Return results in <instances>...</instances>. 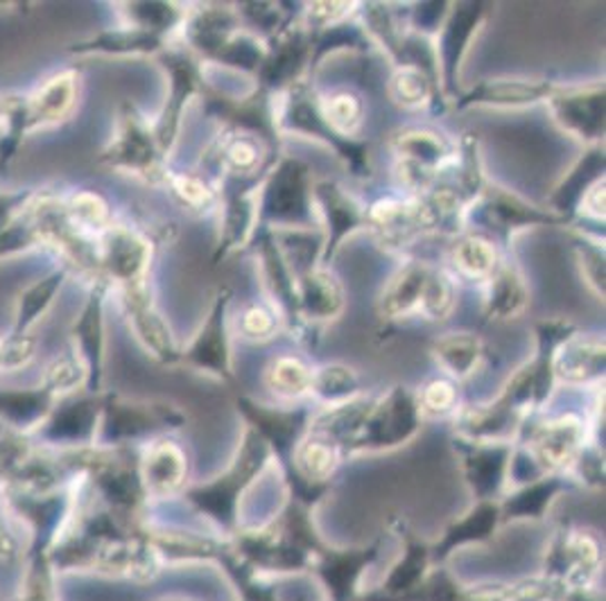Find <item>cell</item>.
Here are the masks:
<instances>
[{
  "instance_id": "obj_35",
  "label": "cell",
  "mask_w": 606,
  "mask_h": 601,
  "mask_svg": "<svg viewBox=\"0 0 606 601\" xmlns=\"http://www.w3.org/2000/svg\"><path fill=\"white\" fill-rule=\"evenodd\" d=\"M238 17H245L252 26H259L274 37L285 30L283 10L276 3H242L238 6Z\"/></svg>"
},
{
  "instance_id": "obj_16",
  "label": "cell",
  "mask_w": 606,
  "mask_h": 601,
  "mask_svg": "<svg viewBox=\"0 0 606 601\" xmlns=\"http://www.w3.org/2000/svg\"><path fill=\"white\" fill-rule=\"evenodd\" d=\"M168 67H170V78H172V93L170 102L161 115V125L156 130V141L161 143L163 150H168L179 130V120L181 113H184V106L204 89L202 78L198 67L193 64V59L186 54H172L168 57Z\"/></svg>"
},
{
  "instance_id": "obj_13",
  "label": "cell",
  "mask_w": 606,
  "mask_h": 601,
  "mask_svg": "<svg viewBox=\"0 0 606 601\" xmlns=\"http://www.w3.org/2000/svg\"><path fill=\"white\" fill-rule=\"evenodd\" d=\"M233 292L222 287L209 310V317L186 350V359L191 365L213 371L218 376L229 374V306Z\"/></svg>"
},
{
  "instance_id": "obj_11",
  "label": "cell",
  "mask_w": 606,
  "mask_h": 601,
  "mask_svg": "<svg viewBox=\"0 0 606 601\" xmlns=\"http://www.w3.org/2000/svg\"><path fill=\"white\" fill-rule=\"evenodd\" d=\"M584 426L575 416H559L536 426L529 437V452L545 470H562L579 461L584 452Z\"/></svg>"
},
{
  "instance_id": "obj_1",
  "label": "cell",
  "mask_w": 606,
  "mask_h": 601,
  "mask_svg": "<svg viewBox=\"0 0 606 601\" xmlns=\"http://www.w3.org/2000/svg\"><path fill=\"white\" fill-rule=\"evenodd\" d=\"M315 176L306 163L276 156L259 182V224L270 231L313 228L317 213L313 204Z\"/></svg>"
},
{
  "instance_id": "obj_18",
  "label": "cell",
  "mask_w": 606,
  "mask_h": 601,
  "mask_svg": "<svg viewBox=\"0 0 606 601\" xmlns=\"http://www.w3.org/2000/svg\"><path fill=\"white\" fill-rule=\"evenodd\" d=\"M529 304V289L523 274L514 265H503L487 281L484 296V317L489 322H507L525 313Z\"/></svg>"
},
{
  "instance_id": "obj_33",
  "label": "cell",
  "mask_w": 606,
  "mask_h": 601,
  "mask_svg": "<svg viewBox=\"0 0 606 601\" xmlns=\"http://www.w3.org/2000/svg\"><path fill=\"white\" fill-rule=\"evenodd\" d=\"M279 315L261 304H250L245 310L240 313V335L250 342H267L279 330Z\"/></svg>"
},
{
  "instance_id": "obj_19",
  "label": "cell",
  "mask_w": 606,
  "mask_h": 601,
  "mask_svg": "<svg viewBox=\"0 0 606 601\" xmlns=\"http://www.w3.org/2000/svg\"><path fill=\"white\" fill-rule=\"evenodd\" d=\"M145 489L156 498H168L186 485V457L176 444L161 441L150 448L143 461Z\"/></svg>"
},
{
  "instance_id": "obj_10",
  "label": "cell",
  "mask_w": 606,
  "mask_h": 601,
  "mask_svg": "<svg viewBox=\"0 0 606 601\" xmlns=\"http://www.w3.org/2000/svg\"><path fill=\"white\" fill-rule=\"evenodd\" d=\"M559 128L586 145L604 141V84L562 89L557 86L548 100Z\"/></svg>"
},
{
  "instance_id": "obj_34",
  "label": "cell",
  "mask_w": 606,
  "mask_h": 601,
  "mask_svg": "<svg viewBox=\"0 0 606 601\" xmlns=\"http://www.w3.org/2000/svg\"><path fill=\"white\" fill-rule=\"evenodd\" d=\"M421 416H446L457 407L455 385L448 380H433L421 389L416 398Z\"/></svg>"
},
{
  "instance_id": "obj_30",
  "label": "cell",
  "mask_w": 606,
  "mask_h": 601,
  "mask_svg": "<svg viewBox=\"0 0 606 601\" xmlns=\"http://www.w3.org/2000/svg\"><path fill=\"white\" fill-rule=\"evenodd\" d=\"M575 258L582 278L586 285L604 298V276H606V265H604V249L595 243V240H588L584 233L577 235L575 240Z\"/></svg>"
},
{
  "instance_id": "obj_38",
  "label": "cell",
  "mask_w": 606,
  "mask_h": 601,
  "mask_svg": "<svg viewBox=\"0 0 606 601\" xmlns=\"http://www.w3.org/2000/svg\"><path fill=\"white\" fill-rule=\"evenodd\" d=\"M156 601H181V599H156Z\"/></svg>"
},
{
  "instance_id": "obj_32",
  "label": "cell",
  "mask_w": 606,
  "mask_h": 601,
  "mask_svg": "<svg viewBox=\"0 0 606 601\" xmlns=\"http://www.w3.org/2000/svg\"><path fill=\"white\" fill-rule=\"evenodd\" d=\"M137 328L141 339L145 342V346L161 359H174L176 350L172 346V337L170 330L165 328V324L161 322V317L148 308H139L137 310Z\"/></svg>"
},
{
  "instance_id": "obj_14",
  "label": "cell",
  "mask_w": 606,
  "mask_h": 601,
  "mask_svg": "<svg viewBox=\"0 0 606 601\" xmlns=\"http://www.w3.org/2000/svg\"><path fill=\"white\" fill-rule=\"evenodd\" d=\"M557 84L545 80H484L473 89L459 93L453 102L455 109L468 106H498L516 109L548 102Z\"/></svg>"
},
{
  "instance_id": "obj_29",
  "label": "cell",
  "mask_w": 606,
  "mask_h": 601,
  "mask_svg": "<svg viewBox=\"0 0 606 601\" xmlns=\"http://www.w3.org/2000/svg\"><path fill=\"white\" fill-rule=\"evenodd\" d=\"M123 150L118 152L120 161L125 165L141 170V172H154L156 170V159H159V150H156V139L150 136V132H145L141 125L130 123L123 145Z\"/></svg>"
},
{
  "instance_id": "obj_20",
  "label": "cell",
  "mask_w": 606,
  "mask_h": 601,
  "mask_svg": "<svg viewBox=\"0 0 606 601\" xmlns=\"http://www.w3.org/2000/svg\"><path fill=\"white\" fill-rule=\"evenodd\" d=\"M242 28L240 17L231 8L206 6L191 23H189V41L191 45L209 62H215L229 39Z\"/></svg>"
},
{
  "instance_id": "obj_6",
  "label": "cell",
  "mask_w": 606,
  "mask_h": 601,
  "mask_svg": "<svg viewBox=\"0 0 606 601\" xmlns=\"http://www.w3.org/2000/svg\"><path fill=\"white\" fill-rule=\"evenodd\" d=\"M418 418L421 411L416 398L403 389H396L378 405H372L362 411L355 430L351 432V441L365 450L403 444L407 437L414 435Z\"/></svg>"
},
{
  "instance_id": "obj_28",
  "label": "cell",
  "mask_w": 606,
  "mask_h": 601,
  "mask_svg": "<svg viewBox=\"0 0 606 601\" xmlns=\"http://www.w3.org/2000/svg\"><path fill=\"white\" fill-rule=\"evenodd\" d=\"M357 376L353 369L344 365H329L320 371H313V387L311 394H317L329 405L337 407L344 403H351L357 391Z\"/></svg>"
},
{
  "instance_id": "obj_4",
  "label": "cell",
  "mask_w": 606,
  "mask_h": 601,
  "mask_svg": "<svg viewBox=\"0 0 606 601\" xmlns=\"http://www.w3.org/2000/svg\"><path fill=\"white\" fill-rule=\"evenodd\" d=\"M484 17H487V6L484 3H457L448 10L442 28L433 37L440 93L448 104H453L459 95V69L477 30L484 23Z\"/></svg>"
},
{
  "instance_id": "obj_22",
  "label": "cell",
  "mask_w": 606,
  "mask_h": 601,
  "mask_svg": "<svg viewBox=\"0 0 606 601\" xmlns=\"http://www.w3.org/2000/svg\"><path fill=\"white\" fill-rule=\"evenodd\" d=\"M387 93L394 104L414 111L431 104L440 95V86L426 69L414 64H398L387 82Z\"/></svg>"
},
{
  "instance_id": "obj_26",
  "label": "cell",
  "mask_w": 606,
  "mask_h": 601,
  "mask_svg": "<svg viewBox=\"0 0 606 601\" xmlns=\"http://www.w3.org/2000/svg\"><path fill=\"white\" fill-rule=\"evenodd\" d=\"M340 464L337 444L329 437H311L303 439L294 448V466L301 477L311 479V482H324Z\"/></svg>"
},
{
  "instance_id": "obj_21",
  "label": "cell",
  "mask_w": 606,
  "mask_h": 601,
  "mask_svg": "<svg viewBox=\"0 0 606 601\" xmlns=\"http://www.w3.org/2000/svg\"><path fill=\"white\" fill-rule=\"evenodd\" d=\"M437 365L453 378L466 380L475 374L484 357V344L473 333H446L433 344Z\"/></svg>"
},
{
  "instance_id": "obj_7",
  "label": "cell",
  "mask_w": 606,
  "mask_h": 601,
  "mask_svg": "<svg viewBox=\"0 0 606 601\" xmlns=\"http://www.w3.org/2000/svg\"><path fill=\"white\" fill-rule=\"evenodd\" d=\"M259 179H224L222 197V217L220 235L215 247V263L229 254L248 247L261 228L259 224Z\"/></svg>"
},
{
  "instance_id": "obj_31",
  "label": "cell",
  "mask_w": 606,
  "mask_h": 601,
  "mask_svg": "<svg viewBox=\"0 0 606 601\" xmlns=\"http://www.w3.org/2000/svg\"><path fill=\"white\" fill-rule=\"evenodd\" d=\"M172 189L179 200L193 211H209L220 200V191L200 174H176L172 179Z\"/></svg>"
},
{
  "instance_id": "obj_2",
  "label": "cell",
  "mask_w": 606,
  "mask_h": 601,
  "mask_svg": "<svg viewBox=\"0 0 606 601\" xmlns=\"http://www.w3.org/2000/svg\"><path fill=\"white\" fill-rule=\"evenodd\" d=\"M453 278L423 261H412L403 265L390 278L378 300V310L387 319L423 317L431 322H442L453 313Z\"/></svg>"
},
{
  "instance_id": "obj_8",
  "label": "cell",
  "mask_w": 606,
  "mask_h": 601,
  "mask_svg": "<svg viewBox=\"0 0 606 601\" xmlns=\"http://www.w3.org/2000/svg\"><path fill=\"white\" fill-rule=\"evenodd\" d=\"M313 204L317 213V224L322 226L324 235V267L333 261L349 235L367 226V208H362V204L351 193H346L340 184L331 182V179H315Z\"/></svg>"
},
{
  "instance_id": "obj_3",
  "label": "cell",
  "mask_w": 606,
  "mask_h": 601,
  "mask_svg": "<svg viewBox=\"0 0 606 601\" xmlns=\"http://www.w3.org/2000/svg\"><path fill=\"white\" fill-rule=\"evenodd\" d=\"M272 106H274V125L279 136L290 132L299 136H309L331 147L353 176L362 179L372 174L370 145L365 141H351V139L337 136L324 123L317 98H313L306 86L296 84L281 95H272Z\"/></svg>"
},
{
  "instance_id": "obj_15",
  "label": "cell",
  "mask_w": 606,
  "mask_h": 601,
  "mask_svg": "<svg viewBox=\"0 0 606 601\" xmlns=\"http://www.w3.org/2000/svg\"><path fill=\"white\" fill-rule=\"evenodd\" d=\"M553 378L568 385H586L604 374V339L584 337L577 330L562 339L551 355Z\"/></svg>"
},
{
  "instance_id": "obj_25",
  "label": "cell",
  "mask_w": 606,
  "mask_h": 601,
  "mask_svg": "<svg viewBox=\"0 0 606 601\" xmlns=\"http://www.w3.org/2000/svg\"><path fill=\"white\" fill-rule=\"evenodd\" d=\"M265 385L276 398L296 400L311 394L313 371L303 359L294 355H279L265 371Z\"/></svg>"
},
{
  "instance_id": "obj_36",
  "label": "cell",
  "mask_w": 606,
  "mask_h": 601,
  "mask_svg": "<svg viewBox=\"0 0 606 601\" xmlns=\"http://www.w3.org/2000/svg\"><path fill=\"white\" fill-rule=\"evenodd\" d=\"M577 213H584L586 217L604 222V176H599L597 182L588 186V191L584 193L577 206Z\"/></svg>"
},
{
  "instance_id": "obj_37",
  "label": "cell",
  "mask_w": 606,
  "mask_h": 601,
  "mask_svg": "<svg viewBox=\"0 0 606 601\" xmlns=\"http://www.w3.org/2000/svg\"><path fill=\"white\" fill-rule=\"evenodd\" d=\"M14 554H17L14 538H12V533H10L3 524H0V557L10 559V557H14Z\"/></svg>"
},
{
  "instance_id": "obj_12",
  "label": "cell",
  "mask_w": 606,
  "mask_h": 601,
  "mask_svg": "<svg viewBox=\"0 0 606 601\" xmlns=\"http://www.w3.org/2000/svg\"><path fill=\"white\" fill-rule=\"evenodd\" d=\"M346 306L340 278L326 267H313L296 276V317L309 324L335 322Z\"/></svg>"
},
{
  "instance_id": "obj_23",
  "label": "cell",
  "mask_w": 606,
  "mask_h": 601,
  "mask_svg": "<svg viewBox=\"0 0 606 601\" xmlns=\"http://www.w3.org/2000/svg\"><path fill=\"white\" fill-rule=\"evenodd\" d=\"M320 113L324 123L342 139L360 141L362 125H365V102L362 98L349 89L333 91L324 98H317Z\"/></svg>"
},
{
  "instance_id": "obj_9",
  "label": "cell",
  "mask_w": 606,
  "mask_h": 601,
  "mask_svg": "<svg viewBox=\"0 0 606 601\" xmlns=\"http://www.w3.org/2000/svg\"><path fill=\"white\" fill-rule=\"evenodd\" d=\"M311 32L303 26L285 28L281 34H276V43L267 45L265 62L256 73V89L267 95H281L301 84L299 80L311 69Z\"/></svg>"
},
{
  "instance_id": "obj_27",
  "label": "cell",
  "mask_w": 606,
  "mask_h": 601,
  "mask_svg": "<svg viewBox=\"0 0 606 601\" xmlns=\"http://www.w3.org/2000/svg\"><path fill=\"white\" fill-rule=\"evenodd\" d=\"M148 263V247L132 233H118L109 243V267L125 281L139 278Z\"/></svg>"
},
{
  "instance_id": "obj_5",
  "label": "cell",
  "mask_w": 606,
  "mask_h": 601,
  "mask_svg": "<svg viewBox=\"0 0 606 601\" xmlns=\"http://www.w3.org/2000/svg\"><path fill=\"white\" fill-rule=\"evenodd\" d=\"M466 217H473L475 224L492 231L494 235H501L503 240H509L514 233L529 228V226L568 224L557 213L534 206V204L521 200L518 195H514L501 186H492V184H484L479 195L464 211V220Z\"/></svg>"
},
{
  "instance_id": "obj_17",
  "label": "cell",
  "mask_w": 606,
  "mask_h": 601,
  "mask_svg": "<svg viewBox=\"0 0 606 601\" xmlns=\"http://www.w3.org/2000/svg\"><path fill=\"white\" fill-rule=\"evenodd\" d=\"M448 261L455 276L471 283H487L501 267L494 240L479 233H466L455 237L448 252Z\"/></svg>"
},
{
  "instance_id": "obj_24",
  "label": "cell",
  "mask_w": 606,
  "mask_h": 601,
  "mask_svg": "<svg viewBox=\"0 0 606 601\" xmlns=\"http://www.w3.org/2000/svg\"><path fill=\"white\" fill-rule=\"evenodd\" d=\"M599 176H604V152H599L597 147H593L573 167L570 176H566V182L557 189V193L553 197V208L551 211L557 213L559 217H564L568 222L570 215L577 211V206H579L584 193L588 191V186L593 182H597Z\"/></svg>"
}]
</instances>
